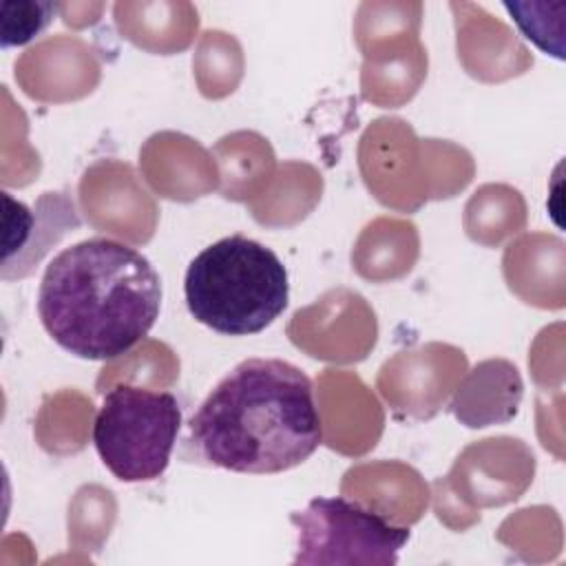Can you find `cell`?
Masks as SVG:
<instances>
[{"instance_id": "cell-1", "label": "cell", "mask_w": 566, "mask_h": 566, "mask_svg": "<svg viewBox=\"0 0 566 566\" xmlns=\"http://www.w3.org/2000/svg\"><path fill=\"white\" fill-rule=\"evenodd\" d=\"M212 467L270 475L303 464L323 442L310 376L281 358H248L226 374L188 422Z\"/></svg>"}, {"instance_id": "cell-2", "label": "cell", "mask_w": 566, "mask_h": 566, "mask_svg": "<svg viewBox=\"0 0 566 566\" xmlns=\"http://www.w3.org/2000/svg\"><path fill=\"white\" fill-rule=\"evenodd\" d=\"M161 310V279L135 248L91 237L60 250L38 290V316L46 334L84 360L130 352Z\"/></svg>"}, {"instance_id": "cell-3", "label": "cell", "mask_w": 566, "mask_h": 566, "mask_svg": "<svg viewBox=\"0 0 566 566\" xmlns=\"http://www.w3.org/2000/svg\"><path fill=\"white\" fill-rule=\"evenodd\" d=\"M184 296L201 325L226 336H250L283 314L290 281L274 250L245 234H230L190 261Z\"/></svg>"}, {"instance_id": "cell-4", "label": "cell", "mask_w": 566, "mask_h": 566, "mask_svg": "<svg viewBox=\"0 0 566 566\" xmlns=\"http://www.w3.org/2000/svg\"><path fill=\"white\" fill-rule=\"evenodd\" d=\"M181 429V407L170 391L115 385L93 422V444L122 482L157 480L170 464Z\"/></svg>"}, {"instance_id": "cell-5", "label": "cell", "mask_w": 566, "mask_h": 566, "mask_svg": "<svg viewBox=\"0 0 566 566\" xmlns=\"http://www.w3.org/2000/svg\"><path fill=\"white\" fill-rule=\"evenodd\" d=\"M290 522L296 528L292 564H378L394 566L411 537L407 526L391 524L378 513L347 497H314Z\"/></svg>"}, {"instance_id": "cell-6", "label": "cell", "mask_w": 566, "mask_h": 566, "mask_svg": "<svg viewBox=\"0 0 566 566\" xmlns=\"http://www.w3.org/2000/svg\"><path fill=\"white\" fill-rule=\"evenodd\" d=\"M4 195V268L13 263L18 276L29 274L33 263L46 254L49 245L55 243L64 232L80 226V217L73 201L62 192H44L31 210L22 201H15L9 192Z\"/></svg>"}, {"instance_id": "cell-7", "label": "cell", "mask_w": 566, "mask_h": 566, "mask_svg": "<svg viewBox=\"0 0 566 566\" xmlns=\"http://www.w3.org/2000/svg\"><path fill=\"white\" fill-rule=\"evenodd\" d=\"M55 4L46 0H2L0 40L2 46H22L35 40L53 20Z\"/></svg>"}]
</instances>
